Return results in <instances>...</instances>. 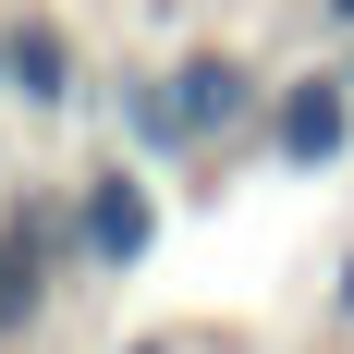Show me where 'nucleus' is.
I'll list each match as a JSON object with an SVG mask.
<instances>
[{"label": "nucleus", "instance_id": "3", "mask_svg": "<svg viewBox=\"0 0 354 354\" xmlns=\"http://www.w3.org/2000/svg\"><path fill=\"white\" fill-rule=\"evenodd\" d=\"M86 257H98V269H135V257H147V196H135V171H98V183H86Z\"/></svg>", "mask_w": 354, "mask_h": 354}, {"label": "nucleus", "instance_id": "6", "mask_svg": "<svg viewBox=\"0 0 354 354\" xmlns=\"http://www.w3.org/2000/svg\"><path fill=\"white\" fill-rule=\"evenodd\" d=\"M342 318H354V269H342Z\"/></svg>", "mask_w": 354, "mask_h": 354}, {"label": "nucleus", "instance_id": "2", "mask_svg": "<svg viewBox=\"0 0 354 354\" xmlns=\"http://www.w3.org/2000/svg\"><path fill=\"white\" fill-rule=\"evenodd\" d=\"M245 110H269V98H257V73L232 62V49H196V62L171 73V122H183V147H196V135H232Z\"/></svg>", "mask_w": 354, "mask_h": 354}, {"label": "nucleus", "instance_id": "5", "mask_svg": "<svg viewBox=\"0 0 354 354\" xmlns=\"http://www.w3.org/2000/svg\"><path fill=\"white\" fill-rule=\"evenodd\" d=\"M318 12H330V25H354V0H318Z\"/></svg>", "mask_w": 354, "mask_h": 354}, {"label": "nucleus", "instance_id": "1", "mask_svg": "<svg viewBox=\"0 0 354 354\" xmlns=\"http://www.w3.org/2000/svg\"><path fill=\"white\" fill-rule=\"evenodd\" d=\"M269 159H281V171H342L354 159V73H293V86H269Z\"/></svg>", "mask_w": 354, "mask_h": 354}, {"label": "nucleus", "instance_id": "4", "mask_svg": "<svg viewBox=\"0 0 354 354\" xmlns=\"http://www.w3.org/2000/svg\"><path fill=\"white\" fill-rule=\"evenodd\" d=\"M12 73H25V98H62V86H73V62H62V37H49V25L12 37Z\"/></svg>", "mask_w": 354, "mask_h": 354}]
</instances>
